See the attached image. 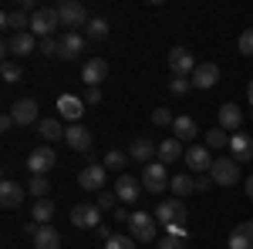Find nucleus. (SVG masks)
<instances>
[{
  "label": "nucleus",
  "mask_w": 253,
  "mask_h": 249,
  "mask_svg": "<svg viewBox=\"0 0 253 249\" xmlns=\"http://www.w3.org/2000/svg\"><path fill=\"white\" fill-rule=\"evenodd\" d=\"M61 27V14H58V7H41L38 14L31 17V34L34 37H54V31Z\"/></svg>",
  "instance_id": "f257e3e1"
},
{
  "label": "nucleus",
  "mask_w": 253,
  "mask_h": 249,
  "mask_svg": "<svg viewBox=\"0 0 253 249\" xmlns=\"http://www.w3.org/2000/svg\"><path fill=\"white\" fill-rule=\"evenodd\" d=\"M128 229L135 243H152L156 239V215L152 212H132L128 215Z\"/></svg>",
  "instance_id": "f03ea898"
},
{
  "label": "nucleus",
  "mask_w": 253,
  "mask_h": 249,
  "mask_svg": "<svg viewBox=\"0 0 253 249\" xmlns=\"http://www.w3.org/2000/svg\"><path fill=\"white\" fill-rule=\"evenodd\" d=\"M169 182H172V178H169V172H166L162 162H149V165L142 169V189H149L152 195H156V192H166Z\"/></svg>",
  "instance_id": "7ed1b4c3"
},
{
  "label": "nucleus",
  "mask_w": 253,
  "mask_h": 249,
  "mask_svg": "<svg viewBox=\"0 0 253 249\" xmlns=\"http://www.w3.org/2000/svg\"><path fill=\"white\" fill-rule=\"evenodd\" d=\"M61 27H88V10L81 0H61L58 3Z\"/></svg>",
  "instance_id": "20e7f679"
},
{
  "label": "nucleus",
  "mask_w": 253,
  "mask_h": 249,
  "mask_svg": "<svg viewBox=\"0 0 253 249\" xmlns=\"http://www.w3.org/2000/svg\"><path fill=\"white\" fill-rule=\"evenodd\" d=\"M54 165H58V155H54L51 145H41V148H34V152L27 155V169H31V175H47Z\"/></svg>",
  "instance_id": "39448f33"
},
{
  "label": "nucleus",
  "mask_w": 253,
  "mask_h": 249,
  "mask_svg": "<svg viewBox=\"0 0 253 249\" xmlns=\"http://www.w3.org/2000/svg\"><path fill=\"white\" fill-rule=\"evenodd\" d=\"M105 182H108V169L105 165H98V162H91V165H84L78 172V185L88 192H101L105 189Z\"/></svg>",
  "instance_id": "423d86ee"
},
{
  "label": "nucleus",
  "mask_w": 253,
  "mask_h": 249,
  "mask_svg": "<svg viewBox=\"0 0 253 249\" xmlns=\"http://www.w3.org/2000/svg\"><path fill=\"white\" fill-rule=\"evenodd\" d=\"M210 178H213V185H236L240 165H236L233 158H216L213 169H210Z\"/></svg>",
  "instance_id": "0eeeda50"
},
{
  "label": "nucleus",
  "mask_w": 253,
  "mask_h": 249,
  "mask_svg": "<svg viewBox=\"0 0 253 249\" xmlns=\"http://www.w3.org/2000/svg\"><path fill=\"white\" fill-rule=\"evenodd\" d=\"M196 68H199V64H196V58L186 47H172V51H169V71H172L175 77H193Z\"/></svg>",
  "instance_id": "6e6552de"
},
{
  "label": "nucleus",
  "mask_w": 253,
  "mask_h": 249,
  "mask_svg": "<svg viewBox=\"0 0 253 249\" xmlns=\"http://www.w3.org/2000/svg\"><path fill=\"white\" fill-rule=\"evenodd\" d=\"M71 226H78V229H98L101 226V209L98 206H88V202H81L71 209Z\"/></svg>",
  "instance_id": "1a4fd4ad"
},
{
  "label": "nucleus",
  "mask_w": 253,
  "mask_h": 249,
  "mask_svg": "<svg viewBox=\"0 0 253 249\" xmlns=\"http://www.w3.org/2000/svg\"><path fill=\"white\" fill-rule=\"evenodd\" d=\"M34 47H41V44H38V37H34L31 31H20V34H10V37L3 40V51H7V54H20V58L34 54Z\"/></svg>",
  "instance_id": "9d476101"
},
{
  "label": "nucleus",
  "mask_w": 253,
  "mask_h": 249,
  "mask_svg": "<svg viewBox=\"0 0 253 249\" xmlns=\"http://www.w3.org/2000/svg\"><path fill=\"white\" fill-rule=\"evenodd\" d=\"M193 88H199V91H210V88H216L219 84V64H213V61H203L199 68L193 71Z\"/></svg>",
  "instance_id": "9b49d317"
},
{
  "label": "nucleus",
  "mask_w": 253,
  "mask_h": 249,
  "mask_svg": "<svg viewBox=\"0 0 253 249\" xmlns=\"http://www.w3.org/2000/svg\"><path fill=\"white\" fill-rule=\"evenodd\" d=\"M193 172L199 175H210V169H213V162L216 158H210V148L206 145H193V148H186V158H182Z\"/></svg>",
  "instance_id": "f8f14e48"
},
{
  "label": "nucleus",
  "mask_w": 253,
  "mask_h": 249,
  "mask_svg": "<svg viewBox=\"0 0 253 249\" xmlns=\"http://www.w3.org/2000/svg\"><path fill=\"white\" fill-rule=\"evenodd\" d=\"M156 215V222H186V206H182V199H166V202H159V209L152 212Z\"/></svg>",
  "instance_id": "ddd939ff"
},
{
  "label": "nucleus",
  "mask_w": 253,
  "mask_h": 249,
  "mask_svg": "<svg viewBox=\"0 0 253 249\" xmlns=\"http://www.w3.org/2000/svg\"><path fill=\"white\" fill-rule=\"evenodd\" d=\"M24 195H27V185H20L14 178H3L0 182V202H3V209H20Z\"/></svg>",
  "instance_id": "4468645a"
},
{
  "label": "nucleus",
  "mask_w": 253,
  "mask_h": 249,
  "mask_svg": "<svg viewBox=\"0 0 253 249\" xmlns=\"http://www.w3.org/2000/svg\"><path fill=\"white\" fill-rule=\"evenodd\" d=\"M108 77V64H105V58H91L84 61V68H81V81L88 84V88H98L101 81Z\"/></svg>",
  "instance_id": "2eb2a0df"
},
{
  "label": "nucleus",
  "mask_w": 253,
  "mask_h": 249,
  "mask_svg": "<svg viewBox=\"0 0 253 249\" xmlns=\"http://www.w3.org/2000/svg\"><path fill=\"white\" fill-rule=\"evenodd\" d=\"M64 142L71 145V152H91V132L84 128V125H71V128H64Z\"/></svg>",
  "instance_id": "dca6fc26"
},
{
  "label": "nucleus",
  "mask_w": 253,
  "mask_h": 249,
  "mask_svg": "<svg viewBox=\"0 0 253 249\" xmlns=\"http://www.w3.org/2000/svg\"><path fill=\"white\" fill-rule=\"evenodd\" d=\"M10 115H14L17 125H34L38 121V101L34 98H20V101L10 105Z\"/></svg>",
  "instance_id": "f3484780"
},
{
  "label": "nucleus",
  "mask_w": 253,
  "mask_h": 249,
  "mask_svg": "<svg viewBox=\"0 0 253 249\" xmlns=\"http://www.w3.org/2000/svg\"><path fill=\"white\" fill-rule=\"evenodd\" d=\"M230 158H233L236 165H240V162H250V158H253V138H250V135L236 132L233 138H230Z\"/></svg>",
  "instance_id": "a211bd4d"
},
{
  "label": "nucleus",
  "mask_w": 253,
  "mask_h": 249,
  "mask_svg": "<svg viewBox=\"0 0 253 249\" xmlns=\"http://www.w3.org/2000/svg\"><path fill=\"white\" fill-rule=\"evenodd\" d=\"M156 155H159V148L149 138H132V145H128V158H132V162H145V165H149Z\"/></svg>",
  "instance_id": "6ab92c4d"
},
{
  "label": "nucleus",
  "mask_w": 253,
  "mask_h": 249,
  "mask_svg": "<svg viewBox=\"0 0 253 249\" xmlns=\"http://www.w3.org/2000/svg\"><path fill=\"white\" fill-rule=\"evenodd\" d=\"M115 195L122 199V202H135L138 195H142V182H138V178H132V175H118Z\"/></svg>",
  "instance_id": "aec40b11"
},
{
  "label": "nucleus",
  "mask_w": 253,
  "mask_h": 249,
  "mask_svg": "<svg viewBox=\"0 0 253 249\" xmlns=\"http://www.w3.org/2000/svg\"><path fill=\"white\" fill-rule=\"evenodd\" d=\"M81 51H84V37H81L78 31H68V34L61 37V54L58 58L61 61H75Z\"/></svg>",
  "instance_id": "412c9836"
},
{
  "label": "nucleus",
  "mask_w": 253,
  "mask_h": 249,
  "mask_svg": "<svg viewBox=\"0 0 253 249\" xmlns=\"http://www.w3.org/2000/svg\"><path fill=\"white\" fill-rule=\"evenodd\" d=\"M240 125H243V111L236 108V105H219V128L223 132H240Z\"/></svg>",
  "instance_id": "4be33fe9"
},
{
  "label": "nucleus",
  "mask_w": 253,
  "mask_h": 249,
  "mask_svg": "<svg viewBox=\"0 0 253 249\" xmlns=\"http://www.w3.org/2000/svg\"><path fill=\"white\" fill-rule=\"evenodd\" d=\"M58 111H61V118H68L71 125H78L84 105H81V98H75V95H61L58 98Z\"/></svg>",
  "instance_id": "5701e85b"
},
{
  "label": "nucleus",
  "mask_w": 253,
  "mask_h": 249,
  "mask_svg": "<svg viewBox=\"0 0 253 249\" xmlns=\"http://www.w3.org/2000/svg\"><path fill=\"white\" fill-rule=\"evenodd\" d=\"M230 249H253V219L240 222V226L230 232Z\"/></svg>",
  "instance_id": "b1692460"
},
{
  "label": "nucleus",
  "mask_w": 253,
  "mask_h": 249,
  "mask_svg": "<svg viewBox=\"0 0 253 249\" xmlns=\"http://www.w3.org/2000/svg\"><path fill=\"white\" fill-rule=\"evenodd\" d=\"M0 24H3L7 31H14V34H20V31H31V17H27L20 7H17V10H3Z\"/></svg>",
  "instance_id": "393cba45"
},
{
  "label": "nucleus",
  "mask_w": 253,
  "mask_h": 249,
  "mask_svg": "<svg viewBox=\"0 0 253 249\" xmlns=\"http://www.w3.org/2000/svg\"><path fill=\"white\" fill-rule=\"evenodd\" d=\"M179 158H186L182 142H179V138H166V142L159 145V162H162V165H169V162H179Z\"/></svg>",
  "instance_id": "a878e982"
},
{
  "label": "nucleus",
  "mask_w": 253,
  "mask_h": 249,
  "mask_svg": "<svg viewBox=\"0 0 253 249\" xmlns=\"http://www.w3.org/2000/svg\"><path fill=\"white\" fill-rule=\"evenodd\" d=\"M172 132H175L179 142H193L196 135H199V125H196V118L179 115V118H175V125H172Z\"/></svg>",
  "instance_id": "bb28decb"
},
{
  "label": "nucleus",
  "mask_w": 253,
  "mask_h": 249,
  "mask_svg": "<svg viewBox=\"0 0 253 249\" xmlns=\"http://www.w3.org/2000/svg\"><path fill=\"white\" fill-rule=\"evenodd\" d=\"M61 246V232L54 226H41V232L34 236V249H58Z\"/></svg>",
  "instance_id": "cd10ccee"
},
{
  "label": "nucleus",
  "mask_w": 253,
  "mask_h": 249,
  "mask_svg": "<svg viewBox=\"0 0 253 249\" xmlns=\"http://www.w3.org/2000/svg\"><path fill=\"white\" fill-rule=\"evenodd\" d=\"M38 132H41V138L51 145V142H58V138H64V128H61V121L58 118H41L38 121Z\"/></svg>",
  "instance_id": "c85d7f7f"
},
{
  "label": "nucleus",
  "mask_w": 253,
  "mask_h": 249,
  "mask_svg": "<svg viewBox=\"0 0 253 249\" xmlns=\"http://www.w3.org/2000/svg\"><path fill=\"white\" fill-rule=\"evenodd\" d=\"M169 189H172V195L175 199H186V195H193L196 192V178L193 175H172V182H169Z\"/></svg>",
  "instance_id": "c756f323"
},
{
  "label": "nucleus",
  "mask_w": 253,
  "mask_h": 249,
  "mask_svg": "<svg viewBox=\"0 0 253 249\" xmlns=\"http://www.w3.org/2000/svg\"><path fill=\"white\" fill-rule=\"evenodd\" d=\"M51 215H54V202L51 199H38L34 209H31V219L41 222V226H51Z\"/></svg>",
  "instance_id": "7c9ffc66"
},
{
  "label": "nucleus",
  "mask_w": 253,
  "mask_h": 249,
  "mask_svg": "<svg viewBox=\"0 0 253 249\" xmlns=\"http://www.w3.org/2000/svg\"><path fill=\"white\" fill-rule=\"evenodd\" d=\"M27 192H31L34 199H47V192H51V185H47V175H31Z\"/></svg>",
  "instance_id": "2f4dec72"
},
{
  "label": "nucleus",
  "mask_w": 253,
  "mask_h": 249,
  "mask_svg": "<svg viewBox=\"0 0 253 249\" xmlns=\"http://www.w3.org/2000/svg\"><path fill=\"white\" fill-rule=\"evenodd\" d=\"M125 162H128V155L118 152V148H112V152L105 155V162H101V165H105L108 172H122V169H125Z\"/></svg>",
  "instance_id": "473e14b6"
},
{
  "label": "nucleus",
  "mask_w": 253,
  "mask_h": 249,
  "mask_svg": "<svg viewBox=\"0 0 253 249\" xmlns=\"http://www.w3.org/2000/svg\"><path fill=\"white\" fill-rule=\"evenodd\" d=\"M88 37H91V40L108 37V20H105V17H91V20H88Z\"/></svg>",
  "instance_id": "72a5a7b5"
},
{
  "label": "nucleus",
  "mask_w": 253,
  "mask_h": 249,
  "mask_svg": "<svg viewBox=\"0 0 253 249\" xmlns=\"http://www.w3.org/2000/svg\"><path fill=\"white\" fill-rule=\"evenodd\" d=\"M0 77H3L7 84H17L20 77H24V71H20V64H14V61H3V68H0Z\"/></svg>",
  "instance_id": "f704fd0d"
},
{
  "label": "nucleus",
  "mask_w": 253,
  "mask_h": 249,
  "mask_svg": "<svg viewBox=\"0 0 253 249\" xmlns=\"http://www.w3.org/2000/svg\"><path fill=\"white\" fill-rule=\"evenodd\" d=\"M206 148H230V138L223 128H213V132L206 135Z\"/></svg>",
  "instance_id": "c9c22d12"
},
{
  "label": "nucleus",
  "mask_w": 253,
  "mask_h": 249,
  "mask_svg": "<svg viewBox=\"0 0 253 249\" xmlns=\"http://www.w3.org/2000/svg\"><path fill=\"white\" fill-rule=\"evenodd\" d=\"M105 249H135V239L132 236H112L105 243Z\"/></svg>",
  "instance_id": "e433bc0d"
},
{
  "label": "nucleus",
  "mask_w": 253,
  "mask_h": 249,
  "mask_svg": "<svg viewBox=\"0 0 253 249\" xmlns=\"http://www.w3.org/2000/svg\"><path fill=\"white\" fill-rule=\"evenodd\" d=\"M169 91H172V95H186V91H193V81H189V77H172V81H169Z\"/></svg>",
  "instance_id": "4c0bfd02"
},
{
  "label": "nucleus",
  "mask_w": 253,
  "mask_h": 249,
  "mask_svg": "<svg viewBox=\"0 0 253 249\" xmlns=\"http://www.w3.org/2000/svg\"><path fill=\"white\" fill-rule=\"evenodd\" d=\"M152 121H156L159 128H166V125H175V118H172V111H169V108H156V111H152Z\"/></svg>",
  "instance_id": "58836bf2"
},
{
  "label": "nucleus",
  "mask_w": 253,
  "mask_h": 249,
  "mask_svg": "<svg viewBox=\"0 0 253 249\" xmlns=\"http://www.w3.org/2000/svg\"><path fill=\"white\" fill-rule=\"evenodd\" d=\"M240 54L253 58V27H247V31L240 34Z\"/></svg>",
  "instance_id": "ea45409f"
},
{
  "label": "nucleus",
  "mask_w": 253,
  "mask_h": 249,
  "mask_svg": "<svg viewBox=\"0 0 253 249\" xmlns=\"http://www.w3.org/2000/svg\"><path fill=\"white\" fill-rule=\"evenodd\" d=\"M182 243H186V239H175V236H162V239H156V249H186Z\"/></svg>",
  "instance_id": "a19ab883"
},
{
  "label": "nucleus",
  "mask_w": 253,
  "mask_h": 249,
  "mask_svg": "<svg viewBox=\"0 0 253 249\" xmlns=\"http://www.w3.org/2000/svg\"><path fill=\"white\" fill-rule=\"evenodd\" d=\"M115 202H118V195H115V192H105V189L98 192V209H101V212H105V209H112Z\"/></svg>",
  "instance_id": "79ce46f5"
},
{
  "label": "nucleus",
  "mask_w": 253,
  "mask_h": 249,
  "mask_svg": "<svg viewBox=\"0 0 253 249\" xmlns=\"http://www.w3.org/2000/svg\"><path fill=\"white\" fill-rule=\"evenodd\" d=\"M166 236H175V239H186V222H169V226H166Z\"/></svg>",
  "instance_id": "37998d69"
},
{
  "label": "nucleus",
  "mask_w": 253,
  "mask_h": 249,
  "mask_svg": "<svg viewBox=\"0 0 253 249\" xmlns=\"http://www.w3.org/2000/svg\"><path fill=\"white\" fill-rule=\"evenodd\" d=\"M84 101H88V105H101V88H88V91H84Z\"/></svg>",
  "instance_id": "c03bdc74"
},
{
  "label": "nucleus",
  "mask_w": 253,
  "mask_h": 249,
  "mask_svg": "<svg viewBox=\"0 0 253 249\" xmlns=\"http://www.w3.org/2000/svg\"><path fill=\"white\" fill-rule=\"evenodd\" d=\"M210 185H213L210 175H196V192H210Z\"/></svg>",
  "instance_id": "a18cd8bd"
},
{
  "label": "nucleus",
  "mask_w": 253,
  "mask_h": 249,
  "mask_svg": "<svg viewBox=\"0 0 253 249\" xmlns=\"http://www.w3.org/2000/svg\"><path fill=\"white\" fill-rule=\"evenodd\" d=\"M38 232H41V222H34V219H31V222H24V236H31V239H34Z\"/></svg>",
  "instance_id": "49530a36"
},
{
  "label": "nucleus",
  "mask_w": 253,
  "mask_h": 249,
  "mask_svg": "<svg viewBox=\"0 0 253 249\" xmlns=\"http://www.w3.org/2000/svg\"><path fill=\"white\" fill-rule=\"evenodd\" d=\"M14 125H17V121H14V115H10V111H7V115L0 118V128H3V132H10Z\"/></svg>",
  "instance_id": "de8ad7c7"
},
{
  "label": "nucleus",
  "mask_w": 253,
  "mask_h": 249,
  "mask_svg": "<svg viewBox=\"0 0 253 249\" xmlns=\"http://www.w3.org/2000/svg\"><path fill=\"white\" fill-rule=\"evenodd\" d=\"M112 236H115V232L108 229V226H98V239H101V243H108V239H112Z\"/></svg>",
  "instance_id": "09e8293b"
},
{
  "label": "nucleus",
  "mask_w": 253,
  "mask_h": 249,
  "mask_svg": "<svg viewBox=\"0 0 253 249\" xmlns=\"http://www.w3.org/2000/svg\"><path fill=\"white\" fill-rule=\"evenodd\" d=\"M128 215H132L128 209H118V212H115V219H118V222H128Z\"/></svg>",
  "instance_id": "8fccbe9b"
},
{
  "label": "nucleus",
  "mask_w": 253,
  "mask_h": 249,
  "mask_svg": "<svg viewBox=\"0 0 253 249\" xmlns=\"http://www.w3.org/2000/svg\"><path fill=\"white\" fill-rule=\"evenodd\" d=\"M247 195H250V199H253V175H250V178H247Z\"/></svg>",
  "instance_id": "3c124183"
},
{
  "label": "nucleus",
  "mask_w": 253,
  "mask_h": 249,
  "mask_svg": "<svg viewBox=\"0 0 253 249\" xmlns=\"http://www.w3.org/2000/svg\"><path fill=\"white\" fill-rule=\"evenodd\" d=\"M247 98H250V105H253V81L247 84Z\"/></svg>",
  "instance_id": "603ef678"
}]
</instances>
